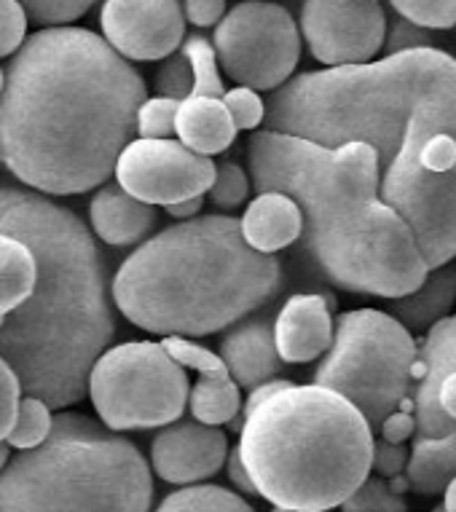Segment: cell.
I'll use <instances>...</instances> for the list:
<instances>
[{
    "mask_svg": "<svg viewBox=\"0 0 456 512\" xmlns=\"http://www.w3.org/2000/svg\"><path fill=\"white\" fill-rule=\"evenodd\" d=\"M266 129L336 148L368 143L379 199L397 210L430 269L456 258V59L438 46L309 70L266 100Z\"/></svg>",
    "mask_w": 456,
    "mask_h": 512,
    "instance_id": "6da1fadb",
    "label": "cell"
},
{
    "mask_svg": "<svg viewBox=\"0 0 456 512\" xmlns=\"http://www.w3.org/2000/svg\"><path fill=\"white\" fill-rule=\"evenodd\" d=\"M148 97L140 70L86 27L25 38L0 92V164L30 191L76 196L108 183Z\"/></svg>",
    "mask_w": 456,
    "mask_h": 512,
    "instance_id": "7a4b0ae2",
    "label": "cell"
},
{
    "mask_svg": "<svg viewBox=\"0 0 456 512\" xmlns=\"http://www.w3.org/2000/svg\"><path fill=\"white\" fill-rule=\"evenodd\" d=\"M0 234L19 236L38 261L30 301L3 317L0 357L17 373L22 395L73 408L116 336L105 258L76 212L25 188L0 185Z\"/></svg>",
    "mask_w": 456,
    "mask_h": 512,
    "instance_id": "3957f363",
    "label": "cell"
},
{
    "mask_svg": "<svg viewBox=\"0 0 456 512\" xmlns=\"http://www.w3.org/2000/svg\"><path fill=\"white\" fill-rule=\"evenodd\" d=\"M285 269L242 239L239 220L196 215L148 236L113 274V306L153 336L204 338L271 303Z\"/></svg>",
    "mask_w": 456,
    "mask_h": 512,
    "instance_id": "277c9868",
    "label": "cell"
},
{
    "mask_svg": "<svg viewBox=\"0 0 456 512\" xmlns=\"http://www.w3.org/2000/svg\"><path fill=\"white\" fill-rule=\"evenodd\" d=\"M237 448L271 507L336 510L371 475L373 429L333 389L288 381L242 419Z\"/></svg>",
    "mask_w": 456,
    "mask_h": 512,
    "instance_id": "5b68a950",
    "label": "cell"
},
{
    "mask_svg": "<svg viewBox=\"0 0 456 512\" xmlns=\"http://www.w3.org/2000/svg\"><path fill=\"white\" fill-rule=\"evenodd\" d=\"M151 504L143 451L78 411L57 413L49 437L0 470V512H151Z\"/></svg>",
    "mask_w": 456,
    "mask_h": 512,
    "instance_id": "8992f818",
    "label": "cell"
},
{
    "mask_svg": "<svg viewBox=\"0 0 456 512\" xmlns=\"http://www.w3.org/2000/svg\"><path fill=\"white\" fill-rule=\"evenodd\" d=\"M301 242L314 269L347 293L395 301L430 274L406 218L381 199L304 212Z\"/></svg>",
    "mask_w": 456,
    "mask_h": 512,
    "instance_id": "52a82bcc",
    "label": "cell"
},
{
    "mask_svg": "<svg viewBox=\"0 0 456 512\" xmlns=\"http://www.w3.org/2000/svg\"><path fill=\"white\" fill-rule=\"evenodd\" d=\"M419 344L389 311L352 309L333 319V341L314 384L347 397L371 429L392 411H414Z\"/></svg>",
    "mask_w": 456,
    "mask_h": 512,
    "instance_id": "ba28073f",
    "label": "cell"
},
{
    "mask_svg": "<svg viewBox=\"0 0 456 512\" xmlns=\"http://www.w3.org/2000/svg\"><path fill=\"white\" fill-rule=\"evenodd\" d=\"M247 175L255 191L290 196L301 212L379 199V159L368 143L336 148L274 129L247 140Z\"/></svg>",
    "mask_w": 456,
    "mask_h": 512,
    "instance_id": "9c48e42d",
    "label": "cell"
},
{
    "mask_svg": "<svg viewBox=\"0 0 456 512\" xmlns=\"http://www.w3.org/2000/svg\"><path fill=\"white\" fill-rule=\"evenodd\" d=\"M188 389L186 368L164 352L161 341H124L94 360L86 397L113 432H145L178 421Z\"/></svg>",
    "mask_w": 456,
    "mask_h": 512,
    "instance_id": "30bf717a",
    "label": "cell"
},
{
    "mask_svg": "<svg viewBox=\"0 0 456 512\" xmlns=\"http://www.w3.org/2000/svg\"><path fill=\"white\" fill-rule=\"evenodd\" d=\"M212 49L220 70L237 86L274 92L293 78L301 59L298 22L285 6L269 0H242L223 14Z\"/></svg>",
    "mask_w": 456,
    "mask_h": 512,
    "instance_id": "8fae6325",
    "label": "cell"
},
{
    "mask_svg": "<svg viewBox=\"0 0 456 512\" xmlns=\"http://www.w3.org/2000/svg\"><path fill=\"white\" fill-rule=\"evenodd\" d=\"M113 175L129 196L151 207H167L191 196L207 194L215 175V161L194 153L175 137H137L124 145Z\"/></svg>",
    "mask_w": 456,
    "mask_h": 512,
    "instance_id": "7c38bea8",
    "label": "cell"
},
{
    "mask_svg": "<svg viewBox=\"0 0 456 512\" xmlns=\"http://www.w3.org/2000/svg\"><path fill=\"white\" fill-rule=\"evenodd\" d=\"M298 33L325 68L363 65L384 49L387 14L373 0H304Z\"/></svg>",
    "mask_w": 456,
    "mask_h": 512,
    "instance_id": "4fadbf2b",
    "label": "cell"
},
{
    "mask_svg": "<svg viewBox=\"0 0 456 512\" xmlns=\"http://www.w3.org/2000/svg\"><path fill=\"white\" fill-rule=\"evenodd\" d=\"M100 33L129 62H161L180 49L186 17L180 0H102Z\"/></svg>",
    "mask_w": 456,
    "mask_h": 512,
    "instance_id": "5bb4252c",
    "label": "cell"
},
{
    "mask_svg": "<svg viewBox=\"0 0 456 512\" xmlns=\"http://www.w3.org/2000/svg\"><path fill=\"white\" fill-rule=\"evenodd\" d=\"M414 419L416 435L456 445V311L435 322L419 344Z\"/></svg>",
    "mask_w": 456,
    "mask_h": 512,
    "instance_id": "9a60e30c",
    "label": "cell"
},
{
    "mask_svg": "<svg viewBox=\"0 0 456 512\" xmlns=\"http://www.w3.org/2000/svg\"><path fill=\"white\" fill-rule=\"evenodd\" d=\"M228 437L223 429L196 419H178L151 440V472L169 486H194L210 480L226 464Z\"/></svg>",
    "mask_w": 456,
    "mask_h": 512,
    "instance_id": "2e32d148",
    "label": "cell"
},
{
    "mask_svg": "<svg viewBox=\"0 0 456 512\" xmlns=\"http://www.w3.org/2000/svg\"><path fill=\"white\" fill-rule=\"evenodd\" d=\"M336 301L322 293H296L282 303L271 322L274 346L285 365L320 360L333 341Z\"/></svg>",
    "mask_w": 456,
    "mask_h": 512,
    "instance_id": "e0dca14e",
    "label": "cell"
},
{
    "mask_svg": "<svg viewBox=\"0 0 456 512\" xmlns=\"http://www.w3.org/2000/svg\"><path fill=\"white\" fill-rule=\"evenodd\" d=\"M220 360L228 368V376L245 389L277 378L285 368L274 346L269 319H247L228 330L226 338L220 341Z\"/></svg>",
    "mask_w": 456,
    "mask_h": 512,
    "instance_id": "ac0fdd59",
    "label": "cell"
},
{
    "mask_svg": "<svg viewBox=\"0 0 456 512\" xmlns=\"http://www.w3.org/2000/svg\"><path fill=\"white\" fill-rule=\"evenodd\" d=\"M89 223L100 242L110 247H132L148 239L159 223V212L129 196L119 183H102L89 202Z\"/></svg>",
    "mask_w": 456,
    "mask_h": 512,
    "instance_id": "d6986e66",
    "label": "cell"
},
{
    "mask_svg": "<svg viewBox=\"0 0 456 512\" xmlns=\"http://www.w3.org/2000/svg\"><path fill=\"white\" fill-rule=\"evenodd\" d=\"M242 239L253 250L274 252L296 244L304 234V212L290 196L279 191H261L247 204L245 215L239 218Z\"/></svg>",
    "mask_w": 456,
    "mask_h": 512,
    "instance_id": "ffe728a7",
    "label": "cell"
},
{
    "mask_svg": "<svg viewBox=\"0 0 456 512\" xmlns=\"http://www.w3.org/2000/svg\"><path fill=\"white\" fill-rule=\"evenodd\" d=\"M237 126L228 116L226 105L218 97H186L175 113V137L202 156L226 153L237 140Z\"/></svg>",
    "mask_w": 456,
    "mask_h": 512,
    "instance_id": "44dd1931",
    "label": "cell"
},
{
    "mask_svg": "<svg viewBox=\"0 0 456 512\" xmlns=\"http://www.w3.org/2000/svg\"><path fill=\"white\" fill-rule=\"evenodd\" d=\"M456 303V266L443 263L438 269H430L424 282L414 293L389 301V314L411 333H427V330L451 314Z\"/></svg>",
    "mask_w": 456,
    "mask_h": 512,
    "instance_id": "7402d4cb",
    "label": "cell"
},
{
    "mask_svg": "<svg viewBox=\"0 0 456 512\" xmlns=\"http://www.w3.org/2000/svg\"><path fill=\"white\" fill-rule=\"evenodd\" d=\"M406 478L411 491L419 496H438L446 491L448 480L456 472V445L443 437L414 435L408 451Z\"/></svg>",
    "mask_w": 456,
    "mask_h": 512,
    "instance_id": "603a6c76",
    "label": "cell"
},
{
    "mask_svg": "<svg viewBox=\"0 0 456 512\" xmlns=\"http://www.w3.org/2000/svg\"><path fill=\"white\" fill-rule=\"evenodd\" d=\"M38 282V261L19 236L0 234V317L17 311Z\"/></svg>",
    "mask_w": 456,
    "mask_h": 512,
    "instance_id": "cb8c5ba5",
    "label": "cell"
},
{
    "mask_svg": "<svg viewBox=\"0 0 456 512\" xmlns=\"http://www.w3.org/2000/svg\"><path fill=\"white\" fill-rule=\"evenodd\" d=\"M186 408L207 427H228L242 413V387L228 373L199 376L188 389Z\"/></svg>",
    "mask_w": 456,
    "mask_h": 512,
    "instance_id": "d4e9b609",
    "label": "cell"
},
{
    "mask_svg": "<svg viewBox=\"0 0 456 512\" xmlns=\"http://www.w3.org/2000/svg\"><path fill=\"white\" fill-rule=\"evenodd\" d=\"M153 512H255L245 496L218 483L180 486L161 499Z\"/></svg>",
    "mask_w": 456,
    "mask_h": 512,
    "instance_id": "484cf974",
    "label": "cell"
},
{
    "mask_svg": "<svg viewBox=\"0 0 456 512\" xmlns=\"http://www.w3.org/2000/svg\"><path fill=\"white\" fill-rule=\"evenodd\" d=\"M180 51L186 54L188 68H191V78H194V89L191 94L196 97H223L226 84L220 76L218 54L212 49V41L204 33H191L183 38Z\"/></svg>",
    "mask_w": 456,
    "mask_h": 512,
    "instance_id": "4316f807",
    "label": "cell"
},
{
    "mask_svg": "<svg viewBox=\"0 0 456 512\" xmlns=\"http://www.w3.org/2000/svg\"><path fill=\"white\" fill-rule=\"evenodd\" d=\"M51 424H54V413L41 397L22 395L17 405V419H14V427L9 429V435L3 443L14 448V451H30L35 445H41L51 432Z\"/></svg>",
    "mask_w": 456,
    "mask_h": 512,
    "instance_id": "83f0119b",
    "label": "cell"
},
{
    "mask_svg": "<svg viewBox=\"0 0 456 512\" xmlns=\"http://www.w3.org/2000/svg\"><path fill=\"white\" fill-rule=\"evenodd\" d=\"M341 512H408L403 494H395L379 475H368L352 494L338 504Z\"/></svg>",
    "mask_w": 456,
    "mask_h": 512,
    "instance_id": "f1b7e54d",
    "label": "cell"
},
{
    "mask_svg": "<svg viewBox=\"0 0 456 512\" xmlns=\"http://www.w3.org/2000/svg\"><path fill=\"white\" fill-rule=\"evenodd\" d=\"M250 188L253 185H250L247 169H242L234 161H223V164H215V175H212V183L207 188V199L218 210H237L239 204L247 202Z\"/></svg>",
    "mask_w": 456,
    "mask_h": 512,
    "instance_id": "f546056e",
    "label": "cell"
},
{
    "mask_svg": "<svg viewBox=\"0 0 456 512\" xmlns=\"http://www.w3.org/2000/svg\"><path fill=\"white\" fill-rule=\"evenodd\" d=\"M397 17L408 19L422 30L456 27V0H389Z\"/></svg>",
    "mask_w": 456,
    "mask_h": 512,
    "instance_id": "4dcf8cb0",
    "label": "cell"
},
{
    "mask_svg": "<svg viewBox=\"0 0 456 512\" xmlns=\"http://www.w3.org/2000/svg\"><path fill=\"white\" fill-rule=\"evenodd\" d=\"M178 100L172 97H145L135 113V132L145 140H167L175 137V113Z\"/></svg>",
    "mask_w": 456,
    "mask_h": 512,
    "instance_id": "1f68e13d",
    "label": "cell"
},
{
    "mask_svg": "<svg viewBox=\"0 0 456 512\" xmlns=\"http://www.w3.org/2000/svg\"><path fill=\"white\" fill-rule=\"evenodd\" d=\"M161 346H164V352L178 362V365H183L186 370H196L199 376L228 373V368L223 365V360H220V354L207 349V346L196 344V338L164 336L161 338Z\"/></svg>",
    "mask_w": 456,
    "mask_h": 512,
    "instance_id": "d6a6232c",
    "label": "cell"
},
{
    "mask_svg": "<svg viewBox=\"0 0 456 512\" xmlns=\"http://www.w3.org/2000/svg\"><path fill=\"white\" fill-rule=\"evenodd\" d=\"M223 105H226L228 116L237 126V132H253L263 124V116H266V100L261 94L250 89V86H234V89H226L223 92Z\"/></svg>",
    "mask_w": 456,
    "mask_h": 512,
    "instance_id": "836d02e7",
    "label": "cell"
},
{
    "mask_svg": "<svg viewBox=\"0 0 456 512\" xmlns=\"http://www.w3.org/2000/svg\"><path fill=\"white\" fill-rule=\"evenodd\" d=\"M153 89L159 97H172V100H186L191 97L194 89V78H191V68H188V59L183 51H175L169 57L161 59L159 70L153 76Z\"/></svg>",
    "mask_w": 456,
    "mask_h": 512,
    "instance_id": "e575fe53",
    "label": "cell"
},
{
    "mask_svg": "<svg viewBox=\"0 0 456 512\" xmlns=\"http://www.w3.org/2000/svg\"><path fill=\"white\" fill-rule=\"evenodd\" d=\"M27 11L30 22L41 27L49 25H70L92 9L97 0H19Z\"/></svg>",
    "mask_w": 456,
    "mask_h": 512,
    "instance_id": "d590c367",
    "label": "cell"
},
{
    "mask_svg": "<svg viewBox=\"0 0 456 512\" xmlns=\"http://www.w3.org/2000/svg\"><path fill=\"white\" fill-rule=\"evenodd\" d=\"M30 17L19 0H0V59L14 57L27 38Z\"/></svg>",
    "mask_w": 456,
    "mask_h": 512,
    "instance_id": "8d00e7d4",
    "label": "cell"
},
{
    "mask_svg": "<svg viewBox=\"0 0 456 512\" xmlns=\"http://www.w3.org/2000/svg\"><path fill=\"white\" fill-rule=\"evenodd\" d=\"M19 397H22V387H19L17 373L11 370L9 362L0 357V443L6 440L9 429L14 427Z\"/></svg>",
    "mask_w": 456,
    "mask_h": 512,
    "instance_id": "74e56055",
    "label": "cell"
},
{
    "mask_svg": "<svg viewBox=\"0 0 456 512\" xmlns=\"http://www.w3.org/2000/svg\"><path fill=\"white\" fill-rule=\"evenodd\" d=\"M424 46H435L430 30H422V27L411 25L408 19L397 17V22L387 30L384 35V49L387 54H395V51H408V49H424Z\"/></svg>",
    "mask_w": 456,
    "mask_h": 512,
    "instance_id": "f35d334b",
    "label": "cell"
},
{
    "mask_svg": "<svg viewBox=\"0 0 456 512\" xmlns=\"http://www.w3.org/2000/svg\"><path fill=\"white\" fill-rule=\"evenodd\" d=\"M408 462V448L397 443H387V440H373V454H371V472H376L379 478H395L400 472L406 470Z\"/></svg>",
    "mask_w": 456,
    "mask_h": 512,
    "instance_id": "ab89813d",
    "label": "cell"
},
{
    "mask_svg": "<svg viewBox=\"0 0 456 512\" xmlns=\"http://www.w3.org/2000/svg\"><path fill=\"white\" fill-rule=\"evenodd\" d=\"M183 17H186V25L191 22L199 30H207V27H215L226 14V0H183Z\"/></svg>",
    "mask_w": 456,
    "mask_h": 512,
    "instance_id": "60d3db41",
    "label": "cell"
},
{
    "mask_svg": "<svg viewBox=\"0 0 456 512\" xmlns=\"http://www.w3.org/2000/svg\"><path fill=\"white\" fill-rule=\"evenodd\" d=\"M379 432H381V440H387V443H397L403 445L406 440L416 435V419H414V411H392L387 419L379 424Z\"/></svg>",
    "mask_w": 456,
    "mask_h": 512,
    "instance_id": "b9f144b4",
    "label": "cell"
},
{
    "mask_svg": "<svg viewBox=\"0 0 456 512\" xmlns=\"http://www.w3.org/2000/svg\"><path fill=\"white\" fill-rule=\"evenodd\" d=\"M226 475H228V480H231V486L237 488V494L258 496L255 494L253 480H250V475H247V470H245V462H242V456H239V448H228Z\"/></svg>",
    "mask_w": 456,
    "mask_h": 512,
    "instance_id": "7bdbcfd3",
    "label": "cell"
},
{
    "mask_svg": "<svg viewBox=\"0 0 456 512\" xmlns=\"http://www.w3.org/2000/svg\"><path fill=\"white\" fill-rule=\"evenodd\" d=\"M202 207H204V196H191V199H183V202L167 204L164 212L172 215L175 220H188V218H196V215H202Z\"/></svg>",
    "mask_w": 456,
    "mask_h": 512,
    "instance_id": "ee69618b",
    "label": "cell"
},
{
    "mask_svg": "<svg viewBox=\"0 0 456 512\" xmlns=\"http://www.w3.org/2000/svg\"><path fill=\"white\" fill-rule=\"evenodd\" d=\"M443 510L456 512V472H454V478L448 480L446 491H443Z\"/></svg>",
    "mask_w": 456,
    "mask_h": 512,
    "instance_id": "f6af8a7d",
    "label": "cell"
},
{
    "mask_svg": "<svg viewBox=\"0 0 456 512\" xmlns=\"http://www.w3.org/2000/svg\"><path fill=\"white\" fill-rule=\"evenodd\" d=\"M6 462H9V445L0 443V470L6 467Z\"/></svg>",
    "mask_w": 456,
    "mask_h": 512,
    "instance_id": "bcb514c9",
    "label": "cell"
},
{
    "mask_svg": "<svg viewBox=\"0 0 456 512\" xmlns=\"http://www.w3.org/2000/svg\"><path fill=\"white\" fill-rule=\"evenodd\" d=\"M271 512H333V510H288V507H274Z\"/></svg>",
    "mask_w": 456,
    "mask_h": 512,
    "instance_id": "7dc6e473",
    "label": "cell"
},
{
    "mask_svg": "<svg viewBox=\"0 0 456 512\" xmlns=\"http://www.w3.org/2000/svg\"><path fill=\"white\" fill-rule=\"evenodd\" d=\"M3 81H6V70L0 68V92H3Z\"/></svg>",
    "mask_w": 456,
    "mask_h": 512,
    "instance_id": "c3c4849f",
    "label": "cell"
},
{
    "mask_svg": "<svg viewBox=\"0 0 456 512\" xmlns=\"http://www.w3.org/2000/svg\"><path fill=\"white\" fill-rule=\"evenodd\" d=\"M432 512H446V510H443V504H438V507H435V510H432Z\"/></svg>",
    "mask_w": 456,
    "mask_h": 512,
    "instance_id": "681fc988",
    "label": "cell"
},
{
    "mask_svg": "<svg viewBox=\"0 0 456 512\" xmlns=\"http://www.w3.org/2000/svg\"><path fill=\"white\" fill-rule=\"evenodd\" d=\"M0 325H3V317H0Z\"/></svg>",
    "mask_w": 456,
    "mask_h": 512,
    "instance_id": "f907efd6",
    "label": "cell"
},
{
    "mask_svg": "<svg viewBox=\"0 0 456 512\" xmlns=\"http://www.w3.org/2000/svg\"><path fill=\"white\" fill-rule=\"evenodd\" d=\"M373 3H379V0H373Z\"/></svg>",
    "mask_w": 456,
    "mask_h": 512,
    "instance_id": "816d5d0a",
    "label": "cell"
}]
</instances>
